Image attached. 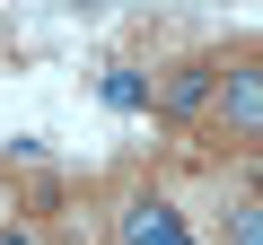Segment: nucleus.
Wrapping results in <instances>:
<instances>
[{
  "label": "nucleus",
  "mask_w": 263,
  "mask_h": 245,
  "mask_svg": "<svg viewBox=\"0 0 263 245\" xmlns=\"http://www.w3.org/2000/svg\"><path fill=\"white\" fill-rule=\"evenodd\" d=\"M228 245H263V193L228 210Z\"/></svg>",
  "instance_id": "20e7f679"
},
{
  "label": "nucleus",
  "mask_w": 263,
  "mask_h": 245,
  "mask_svg": "<svg viewBox=\"0 0 263 245\" xmlns=\"http://www.w3.org/2000/svg\"><path fill=\"white\" fill-rule=\"evenodd\" d=\"M114 245H193V236H184V210H176L167 193L132 184V193L114 201Z\"/></svg>",
  "instance_id": "f03ea898"
},
{
  "label": "nucleus",
  "mask_w": 263,
  "mask_h": 245,
  "mask_svg": "<svg viewBox=\"0 0 263 245\" xmlns=\"http://www.w3.org/2000/svg\"><path fill=\"white\" fill-rule=\"evenodd\" d=\"M0 245H44V228H35V219H9V228H0Z\"/></svg>",
  "instance_id": "39448f33"
},
{
  "label": "nucleus",
  "mask_w": 263,
  "mask_h": 245,
  "mask_svg": "<svg viewBox=\"0 0 263 245\" xmlns=\"http://www.w3.org/2000/svg\"><path fill=\"white\" fill-rule=\"evenodd\" d=\"M202 132L219 149H263V53H228L202 105Z\"/></svg>",
  "instance_id": "f257e3e1"
},
{
  "label": "nucleus",
  "mask_w": 263,
  "mask_h": 245,
  "mask_svg": "<svg viewBox=\"0 0 263 245\" xmlns=\"http://www.w3.org/2000/svg\"><path fill=\"white\" fill-rule=\"evenodd\" d=\"M211 79H219V62H211V53H184V62H167V79H158V114H167V122H184V132H202Z\"/></svg>",
  "instance_id": "7ed1b4c3"
}]
</instances>
